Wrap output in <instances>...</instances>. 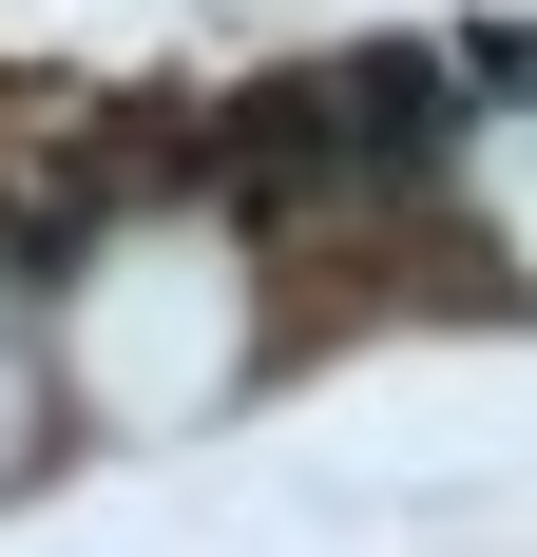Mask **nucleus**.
<instances>
[{
    "instance_id": "3",
    "label": "nucleus",
    "mask_w": 537,
    "mask_h": 557,
    "mask_svg": "<svg viewBox=\"0 0 537 557\" xmlns=\"http://www.w3.org/2000/svg\"><path fill=\"white\" fill-rule=\"evenodd\" d=\"M20 423H39V366H20V327H0V461H20Z\"/></svg>"
},
{
    "instance_id": "1",
    "label": "nucleus",
    "mask_w": 537,
    "mask_h": 557,
    "mask_svg": "<svg viewBox=\"0 0 537 557\" xmlns=\"http://www.w3.org/2000/svg\"><path fill=\"white\" fill-rule=\"evenodd\" d=\"M77 385L115 423H173V404L230 385V250L212 231H135L97 288H77Z\"/></svg>"
},
{
    "instance_id": "2",
    "label": "nucleus",
    "mask_w": 537,
    "mask_h": 557,
    "mask_svg": "<svg viewBox=\"0 0 537 557\" xmlns=\"http://www.w3.org/2000/svg\"><path fill=\"white\" fill-rule=\"evenodd\" d=\"M480 173H499V231H519V250H537V115H519V135H499Z\"/></svg>"
}]
</instances>
